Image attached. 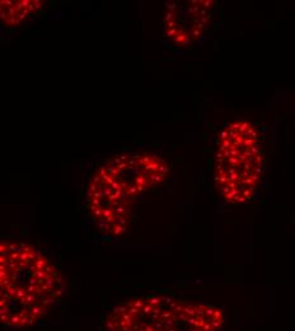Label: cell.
I'll list each match as a JSON object with an SVG mask.
<instances>
[{
    "mask_svg": "<svg viewBox=\"0 0 295 331\" xmlns=\"http://www.w3.org/2000/svg\"><path fill=\"white\" fill-rule=\"evenodd\" d=\"M0 315L8 329L38 322L62 299L66 283L43 252L24 242H2Z\"/></svg>",
    "mask_w": 295,
    "mask_h": 331,
    "instance_id": "cell-1",
    "label": "cell"
},
{
    "mask_svg": "<svg viewBox=\"0 0 295 331\" xmlns=\"http://www.w3.org/2000/svg\"><path fill=\"white\" fill-rule=\"evenodd\" d=\"M261 135L248 121L229 124L216 141L214 182L229 203H246L253 197L263 176Z\"/></svg>",
    "mask_w": 295,
    "mask_h": 331,
    "instance_id": "cell-2",
    "label": "cell"
},
{
    "mask_svg": "<svg viewBox=\"0 0 295 331\" xmlns=\"http://www.w3.org/2000/svg\"><path fill=\"white\" fill-rule=\"evenodd\" d=\"M106 331H215L210 304L168 294H150L122 303L107 315Z\"/></svg>",
    "mask_w": 295,
    "mask_h": 331,
    "instance_id": "cell-3",
    "label": "cell"
},
{
    "mask_svg": "<svg viewBox=\"0 0 295 331\" xmlns=\"http://www.w3.org/2000/svg\"><path fill=\"white\" fill-rule=\"evenodd\" d=\"M169 171V162L158 154L126 153L103 162L98 172L125 195L136 200L143 194L158 187Z\"/></svg>",
    "mask_w": 295,
    "mask_h": 331,
    "instance_id": "cell-4",
    "label": "cell"
},
{
    "mask_svg": "<svg viewBox=\"0 0 295 331\" xmlns=\"http://www.w3.org/2000/svg\"><path fill=\"white\" fill-rule=\"evenodd\" d=\"M134 203L135 200L125 195L98 171L86 187V215L98 229L108 236H121L126 232Z\"/></svg>",
    "mask_w": 295,
    "mask_h": 331,
    "instance_id": "cell-5",
    "label": "cell"
},
{
    "mask_svg": "<svg viewBox=\"0 0 295 331\" xmlns=\"http://www.w3.org/2000/svg\"><path fill=\"white\" fill-rule=\"evenodd\" d=\"M214 2H171L163 17V38L169 47L183 49L199 42L214 19Z\"/></svg>",
    "mask_w": 295,
    "mask_h": 331,
    "instance_id": "cell-6",
    "label": "cell"
},
{
    "mask_svg": "<svg viewBox=\"0 0 295 331\" xmlns=\"http://www.w3.org/2000/svg\"><path fill=\"white\" fill-rule=\"evenodd\" d=\"M43 2H2V20L7 27H18L33 19Z\"/></svg>",
    "mask_w": 295,
    "mask_h": 331,
    "instance_id": "cell-7",
    "label": "cell"
}]
</instances>
